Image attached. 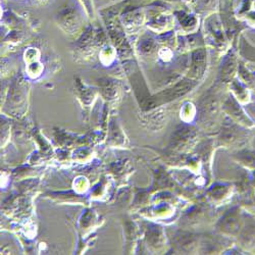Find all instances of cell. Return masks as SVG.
I'll use <instances>...</instances> for the list:
<instances>
[{
	"instance_id": "6da1fadb",
	"label": "cell",
	"mask_w": 255,
	"mask_h": 255,
	"mask_svg": "<svg viewBox=\"0 0 255 255\" xmlns=\"http://www.w3.org/2000/svg\"><path fill=\"white\" fill-rule=\"evenodd\" d=\"M251 138L252 135L247 130L240 129L239 126H231L223 131L221 140L228 146H236V148L243 149L251 142Z\"/></svg>"
},
{
	"instance_id": "7a4b0ae2",
	"label": "cell",
	"mask_w": 255,
	"mask_h": 255,
	"mask_svg": "<svg viewBox=\"0 0 255 255\" xmlns=\"http://www.w3.org/2000/svg\"><path fill=\"white\" fill-rule=\"evenodd\" d=\"M242 215L239 208H234L228 212V215L222 222V231L228 233L229 235H239L242 227Z\"/></svg>"
},
{
	"instance_id": "3957f363",
	"label": "cell",
	"mask_w": 255,
	"mask_h": 255,
	"mask_svg": "<svg viewBox=\"0 0 255 255\" xmlns=\"http://www.w3.org/2000/svg\"><path fill=\"white\" fill-rule=\"evenodd\" d=\"M241 245L248 251L255 250V220L247 219L246 225L240 231Z\"/></svg>"
},
{
	"instance_id": "277c9868",
	"label": "cell",
	"mask_w": 255,
	"mask_h": 255,
	"mask_svg": "<svg viewBox=\"0 0 255 255\" xmlns=\"http://www.w3.org/2000/svg\"><path fill=\"white\" fill-rule=\"evenodd\" d=\"M226 105L229 106V113L231 114L230 116H232L233 120L236 121L237 124H240L242 127L247 128V129L255 128V122L244 113L237 102L229 101Z\"/></svg>"
},
{
	"instance_id": "5b68a950",
	"label": "cell",
	"mask_w": 255,
	"mask_h": 255,
	"mask_svg": "<svg viewBox=\"0 0 255 255\" xmlns=\"http://www.w3.org/2000/svg\"><path fill=\"white\" fill-rule=\"evenodd\" d=\"M235 159L241 163L246 168L250 171H255V151L248 149V148H243L237 151L235 154Z\"/></svg>"
},
{
	"instance_id": "8992f818",
	"label": "cell",
	"mask_w": 255,
	"mask_h": 255,
	"mask_svg": "<svg viewBox=\"0 0 255 255\" xmlns=\"http://www.w3.org/2000/svg\"><path fill=\"white\" fill-rule=\"evenodd\" d=\"M254 200H255V191H254Z\"/></svg>"
}]
</instances>
